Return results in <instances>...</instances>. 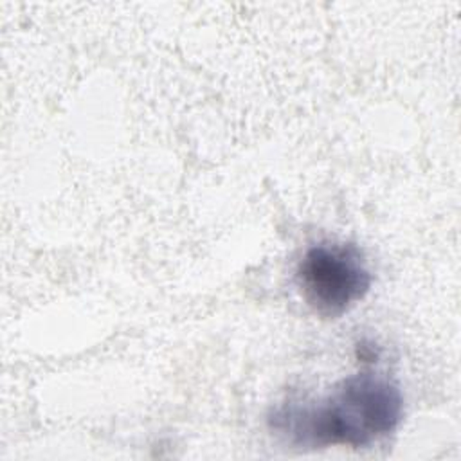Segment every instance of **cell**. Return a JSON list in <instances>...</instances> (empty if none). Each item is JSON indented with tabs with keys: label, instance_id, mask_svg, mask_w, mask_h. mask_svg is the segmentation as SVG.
Here are the masks:
<instances>
[{
	"label": "cell",
	"instance_id": "1",
	"mask_svg": "<svg viewBox=\"0 0 461 461\" xmlns=\"http://www.w3.org/2000/svg\"><path fill=\"white\" fill-rule=\"evenodd\" d=\"M403 418L400 385L384 373L360 371L317 400L286 398L268 412L270 430L308 448L367 447L391 434Z\"/></svg>",
	"mask_w": 461,
	"mask_h": 461
},
{
	"label": "cell",
	"instance_id": "2",
	"mask_svg": "<svg viewBox=\"0 0 461 461\" xmlns=\"http://www.w3.org/2000/svg\"><path fill=\"white\" fill-rule=\"evenodd\" d=\"M371 283L364 252L349 241L312 243L295 267V286L303 301L322 319L344 315L367 295Z\"/></svg>",
	"mask_w": 461,
	"mask_h": 461
}]
</instances>
